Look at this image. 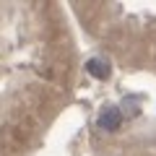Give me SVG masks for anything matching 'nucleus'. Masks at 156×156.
Segmentation results:
<instances>
[{
	"label": "nucleus",
	"mask_w": 156,
	"mask_h": 156,
	"mask_svg": "<svg viewBox=\"0 0 156 156\" xmlns=\"http://www.w3.org/2000/svg\"><path fill=\"white\" fill-rule=\"evenodd\" d=\"M96 125H99V130H104V133H115L120 125H122V112H120V107H104L99 115V120H96Z\"/></svg>",
	"instance_id": "nucleus-1"
},
{
	"label": "nucleus",
	"mask_w": 156,
	"mask_h": 156,
	"mask_svg": "<svg viewBox=\"0 0 156 156\" xmlns=\"http://www.w3.org/2000/svg\"><path fill=\"white\" fill-rule=\"evenodd\" d=\"M86 70H89V76L99 78V81H104V78H109V73H112V65L104 60V57H91V60L86 62Z\"/></svg>",
	"instance_id": "nucleus-2"
},
{
	"label": "nucleus",
	"mask_w": 156,
	"mask_h": 156,
	"mask_svg": "<svg viewBox=\"0 0 156 156\" xmlns=\"http://www.w3.org/2000/svg\"><path fill=\"white\" fill-rule=\"evenodd\" d=\"M122 109L128 112V115H138V104H135V96H125L122 99ZM120 109V112H122Z\"/></svg>",
	"instance_id": "nucleus-3"
}]
</instances>
